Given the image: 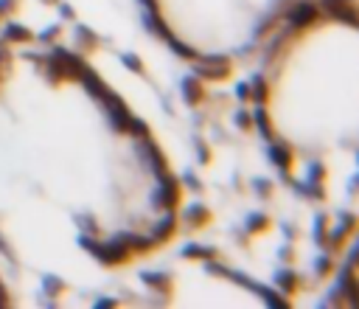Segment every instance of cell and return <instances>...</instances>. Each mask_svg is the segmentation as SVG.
<instances>
[{
    "label": "cell",
    "mask_w": 359,
    "mask_h": 309,
    "mask_svg": "<svg viewBox=\"0 0 359 309\" xmlns=\"http://www.w3.org/2000/svg\"><path fill=\"white\" fill-rule=\"evenodd\" d=\"M182 191L154 135L76 56L0 48V253L95 284L160 253Z\"/></svg>",
    "instance_id": "6da1fadb"
},
{
    "label": "cell",
    "mask_w": 359,
    "mask_h": 309,
    "mask_svg": "<svg viewBox=\"0 0 359 309\" xmlns=\"http://www.w3.org/2000/svg\"><path fill=\"white\" fill-rule=\"evenodd\" d=\"M266 138L297 188L353 202L359 152V39L353 8L303 6L258 79Z\"/></svg>",
    "instance_id": "7a4b0ae2"
},
{
    "label": "cell",
    "mask_w": 359,
    "mask_h": 309,
    "mask_svg": "<svg viewBox=\"0 0 359 309\" xmlns=\"http://www.w3.org/2000/svg\"><path fill=\"white\" fill-rule=\"evenodd\" d=\"M163 37L199 65H219L258 48L309 0H146Z\"/></svg>",
    "instance_id": "3957f363"
},
{
    "label": "cell",
    "mask_w": 359,
    "mask_h": 309,
    "mask_svg": "<svg viewBox=\"0 0 359 309\" xmlns=\"http://www.w3.org/2000/svg\"><path fill=\"white\" fill-rule=\"evenodd\" d=\"M20 6V0H0V17H6V14H11L14 8Z\"/></svg>",
    "instance_id": "277c9868"
},
{
    "label": "cell",
    "mask_w": 359,
    "mask_h": 309,
    "mask_svg": "<svg viewBox=\"0 0 359 309\" xmlns=\"http://www.w3.org/2000/svg\"><path fill=\"white\" fill-rule=\"evenodd\" d=\"M8 298H6V292H3V287H0V303H6Z\"/></svg>",
    "instance_id": "5b68a950"
}]
</instances>
